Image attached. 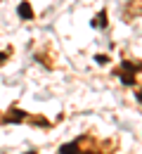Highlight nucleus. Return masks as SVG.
Listing matches in <instances>:
<instances>
[{
  "mask_svg": "<svg viewBox=\"0 0 142 154\" xmlns=\"http://www.w3.org/2000/svg\"><path fill=\"white\" fill-rule=\"evenodd\" d=\"M135 97H137V102H142V90H137V95H135Z\"/></svg>",
  "mask_w": 142,
  "mask_h": 154,
  "instance_id": "9",
  "label": "nucleus"
},
{
  "mask_svg": "<svg viewBox=\"0 0 142 154\" xmlns=\"http://www.w3.org/2000/svg\"><path fill=\"white\" fill-rule=\"evenodd\" d=\"M5 59H7V52H0V64H5Z\"/></svg>",
  "mask_w": 142,
  "mask_h": 154,
  "instance_id": "8",
  "label": "nucleus"
},
{
  "mask_svg": "<svg viewBox=\"0 0 142 154\" xmlns=\"http://www.w3.org/2000/svg\"><path fill=\"white\" fill-rule=\"evenodd\" d=\"M24 119H26V112H21V109H12L10 116H2L5 123H17V121H24Z\"/></svg>",
  "mask_w": 142,
  "mask_h": 154,
  "instance_id": "2",
  "label": "nucleus"
},
{
  "mask_svg": "<svg viewBox=\"0 0 142 154\" xmlns=\"http://www.w3.org/2000/svg\"><path fill=\"white\" fill-rule=\"evenodd\" d=\"M17 14H19L24 21H31V19H33V7H31V2H29V0H21V2H19Z\"/></svg>",
  "mask_w": 142,
  "mask_h": 154,
  "instance_id": "1",
  "label": "nucleus"
},
{
  "mask_svg": "<svg viewBox=\"0 0 142 154\" xmlns=\"http://www.w3.org/2000/svg\"><path fill=\"white\" fill-rule=\"evenodd\" d=\"M92 26H95V29H104V26H107V12H104V10L92 19Z\"/></svg>",
  "mask_w": 142,
  "mask_h": 154,
  "instance_id": "6",
  "label": "nucleus"
},
{
  "mask_svg": "<svg viewBox=\"0 0 142 154\" xmlns=\"http://www.w3.org/2000/svg\"><path fill=\"white\" fill-rule=\"evenodd\" d=\"M97 64H107V62H109V57H107V55H97Z\"/></svg>",
  "mask_w": 142,
  "mask_h": 154,
  "instance_id": "7",
  "label": "nucleus"
},
{
  "mask_svg": "<svg viewBox=\"0 0 142 154\" xmlns=\"http://www.w3.org/2000/svg\"><path fill=\"white\" fill-rule=\"evenodd\" d=\"M59 154H81V145L74 140V142H64L59 147Z\"/></svg>",
  "mask_w": 142,
  "mask_h": 154,
  "instance_id": "3",
  "label": "nucleus"
},
{
  "mask_svg": "<svg viewBox=\"0 0 142 154\" xmlns=\"http://www.w3.org/2000/svg\"><path fill=\"white\" fill-rule=\"evenodd\" d=\"M81 154H102V152H81Z\"/></svg>",
  "mask_w": 142,
  "mask_h": 154,
  "instance_id": "10",
  "label": "nucleus"
},
{
  "mask_svg": "<svg viewBox=\"0 0 142 154\" xmlns=\"http://www.w3.org/2000/svg\"><path fill=\"white\" fill-rule=\"evenodd\" d=\"M119 81H121L123 85H128V88H130V85H135V74H128V71H119Z\"/></svg>",
  "mask_w": 142,
  "mask_h": 154,
  "instance_id": "5",
  "label": "nucleus"
},
{
  "mask_svg": "<svg viewBox=\"0 0 142 154\" xmlns=\"http://www.w3.org/2000/svg\"><path fill=\"white\" fill-rule=\"evenodd\" d=\"M26 154H38V152H26Z\"/></svg>",
  "mask_w": 142,
  "mask_h": 154,
  "instance_id": "11",
  "label": "nucleus"
},
{
  "mask_svg": "<svg viewBox=\"0 0 142 154\" xmlns=\"http://www.w3.org/2000/svg\"><path fill=\"white\" fill-rule=\"evenodd\" d=\"M121 69L128 71V74H137V71H142V64H135V62H130V59H123Z\"/></svg>",
  "mask_w": 142,
  "mask_h": 154,
  "instance_id": "4",
  "label": "nucleus"
}]
</instances>
